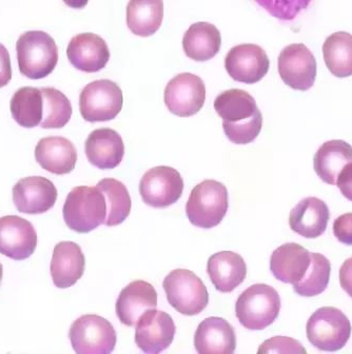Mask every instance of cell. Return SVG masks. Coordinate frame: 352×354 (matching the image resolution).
<instances>
[{"mask_svg": "<svg viewBox=\"0 0 352 354\" xmlns=\"http://www.w3.org/2000/svg\"><path fill=\"white\" fill-rule=\"evenodd\" d=\"M164 19L163 0H130L127 7V25L142 37L156 34Z\"/></svg>", "mask_w": 352, "mask_h": 354, "instance_id": "obj_28", "label": "cell"}, {"mask_svg": "<svg viewBox=\"0 0 352 354\" xmlns=\"http://www.w3.org/2000/svg\"><path fill=\"white\" fill-rule=\"evenodd\" d=\"M163 287L169 304L180 315H200L208 306L206 286L192 271L175 269L165 277Z\"/></svg>", "mask_w": 352, "mask_h": 354, "instance_id": "obj_6", "label": "cell"}, {"mask_svg": "<svg viewBox=\"0 0 352 354\" xmlns=\"http://www.w3.org/2000/svg\"><path fill=\"white\" fill-rule=\"evenodd\" d=\"M206 100V86L202 78L182 73L170 80L165 88V104L174 115L189 118L202 110Z\"/></svg>", "mask_w": 352, "mask_h": 354, "instance_id": "obj_11", "label": "cell"}, {"mask_svg": "<svg viewBox=\"0 0 352 354\" xmlns=\"http://www.w3.org/2000/svg\"><path fill=\"white\" fill-rule=\"evenodd\" d=\"M331 273V263L321 253H311L309 268L293 289L301 297H311L321 295L327 288Z\"/></svg>", "mask_w": 352, "mask_h": 354, "instance_id": "obj_32", "label": "cell"}, {"mask_svg": "<svg viewBox=\"0 0 352 354\" xmlns=\"http://www.w3.org/2000/svg\"><path fill=\"white\" fill-rule=\"evenodd\" d=\"M194 346L201 354H232L237 348L234 328L222 317H208L197 327Z\"/></svg>", "mask_w": 352, "mask_h": 354, "instance_id": "obj_20", "label": "cell"}, {"mask_svg": "<svg viewBox=\"0 0 352 354\" xmlns=\"http://www.w3.org/2000/svg\"><path fill=\"white\" fill-rule=\"evenodd\" d=\"M329 218L325 202L317 197H306L291 210L289 226L305 239H317L325 232Z\"/></svg>", "mask_w": 352, "mask_h": 354, "instance_id": "obj_23", "label": "cell"}, {"mask_svg": "<svg viewBox=\"0 0 352 354\" xmlns=\"http://www.w3.org/2000/svg\"><path fill=\"white\" fill-rule=\"evenodd\" d=\"M259 354L263 353H297L306 354L305 348L297 339L287 337H275L267 339L259 346Z\"/></svg>", "mask_w": 352, "mask_h": 354, "instance_id": "obj_35", "label": "cell"}, {"mask_svg": "<svg viewBox=\"0 0 352 354\" xmlns=\"http://www.w3.org/2000/svg\"><path fill=\"white\" fill-rule=\"evenodd\" d=\"M214 109L223 120V129L230 142L247 145L257 140L263 127V116L254 98L241 88L219 94Z\"/></svg>", "mask_w": 352, "mask_h": 354, "instance_id": "obj_1", "label": "cell"}, {"mask_svg": "<svg viewBox=\"0 0 352 354\" xmlns=\"http://www.w3.org/2000/svg\"><path fill=\"white\" fill-rule=\"evenodd\" d=\"M37 247V233L27 219L16 215L0 218V253L14 259H29Z\"/></svg>", "mask_w": 352, "mask_h": 354, "instance_id": "obj_15", "label": "cell"}, {"mask_svg": "<svg viewBox=\"0 0 352 354\" xmlns=\"http://www.w3.org/2000/svg\"><path fill=\"white\" fill-rule=\"evenodd\" d=\"M3 267L1 263H0V285H1V281H3Z\"/></svg>", "mask_w": 352, "mask_h": 354, "instance_id": "obj_41", "label": "cell"}, {"mask_svg": "<svg viewBox=\"0 0 352 354\" xmlns=\"http://www.w3.org/2000/svg\"><path fill=\"white\" fill-rule=\"evenodd\" d=\"M207 272L217 291L230 293L246 279L247 265L237 253L222 251L208 259Z\"/></svg>", "mask_w": 352, "mask_h": 354, "instance_id": "obj_25", "label": "cell"}, {"mask_svg": "<svg viewBox=\"0 0 352 354\" xmlns=\"http://www.w3.org/2000/svg\"><path fill=\"white\" fill-rule=\"evenodd\" d=\"M228 207L226 186L216 180H206L191 191L186 205V214L193 226L211 229L221 224Z\"/></svg>", "mask_w": 352, "mask_h": 354, "instance_id": "obj_5", "label": "cell"}, {"mask_svg": "<svg viewBox=\"0 0 352 354\" xmlns=\"http://www.w3.org/2000/svg\"><path fill=\"white\" fill-rule=\"evenodd\" d=\"M311 261V253L301 245L284 243L271 255L270 270L281 283L295 285L303 279Z\"/></svg>", "mask_w": 352, "mask_h": 354, "instance_id": "obj_24", "label": "cell"}, {"mask_svg": "<svg viewBox=\"0 0 352 354\" xmlns=\"http://www.w3.org/2000/svg\"><path fill=\"white\" fill-rule=\"evenodd\" d=\"M340 283L343 290L352 297V257L346 259L340 269Z\"/></svg>", "mask_w": 352, "mask_h": 354, "instance_id": "obj_39", "label": "cell"}, {"mask_svg": "<svg viewBox=\"0 0 352 354\" xmlns=\"http://www.w3.org/2000/svg\"><path fill=\"white\" fill-rule=\"evenodd\" d=\"M16 51L20 73L30 80L47 77L58 62L55 40L44 31H29L20 35Z\"/></svg>", "mask_w": 352, "mask_h": 354, "instance_id": "obj_2", "label": "cell"}, {"mask_svg": "<svg viewBox=\"0 0 352 354\" xmlns=\"http://www.w3.org/2000/svg\"><path fill=\"white\" fill-rule=\"evenodd\" d=\"M281 311V297L275 288L255 283L239 295L235 315L246 329L263 330L275 323Z\"/></svg>", "mask_w": 352, "mask_h": 354, "instance_id": "obj_4", "label": "cell"}, {"mask_svg": "<svg viewBox=\"0 0 352 354\" xmlns=\"http://www.w3.org/2000/svg\"><path fill=\"white\" fill-rule=\"evenodd\" d=\"M14 120L24 128H35L44 118V98L40 88L24 86L18 88L10 102Z\"/></svg>", "mask_w": 352, "mask_h": 354, "instance_id": "obj_29", "label": "cell"}, {"mask_svg": "<svg viewBox=\"0 0 352 354\" xmlns=\"http://www.w3.org/2000/svg\"><path fill=\"white\" fill-rule=\"evenodd\" d=\"M96 186L106 198V216L104 225L114 227L122 224L130 215L132 207L127 187L115 178H104Z\"/></svg>", "mask_w": 352, "mask_h": 354, "instance_id": "obj_31", "label": "cell"}, {"mask_svg": "<svg viewBox=\"0 0 352 354\" xmlns=\"http://www.w3.org/2000/svg\"><path fill=\"white\" fill-rule=\"evenodd\" d=\"M57 199V189L46 177L21 178L13 187V202L19 212L41 214L53 208Z\"/></svg>", "mask_w": 352, "mask_h": 354, "instance_id": "obj_16", "label": "cell"}, {"mask_svg": "<svg viewBox=\"0 0 352 354\" xmlns=\"http://www.w3.org/2000/svg\"><path fill=\"white\" fill-rule=\"evenodd\" d=\"M69 337L77 354L111 353L118 341L112 324L96 315L78 317L70 327Z\"/></svg>", "mask_w": 352, "mask_h": 354, "instance_id": "obj_8", "label": "cell"}, {"mask_svg": "<svg viewBox=\"0 0 352 354\" xmlns=\"http://www.w3.org/2000/svg\"><path fill=\"white\" fill-rule=\"evenodd\" d=\"M35 160L42 169L52 174H69L75 169L77 151L67 138L50 136L38 142Z\"/></svg>", "mask_w": 352, "mask_h": 354, "instance_id": "obj_22", "label": "cell"}, {"mask_svg": "<svg viewBox=\"0 0 352 354\" xmlns=\"http://www.w3.org/2000/svg\"><path fill=\"white\" fill-rule=\"evenodd\" d=\"M337 186L339 187L342 194L352 202V162L348 164L340 173Z\"/></svg>", "mask_w": 352, "mask_h": 354, "instance_id": "obj_38", "label": "cell"}, {"mask_svg": "<svg viewBox=\"0 0 352 354\" xmlns=\"http://www.w3.org/2000/svg\"><path fill=\"white\" fill-rule=\"evenodd\" d=\"M277 64L279 76L287 86L297 91L313 88L317 77V60L305 44H293L284 48Z\"/></svg>", "mask_w": 352, "mask_h": 354, "instance_id": "obj_12", "label": "cell"}, {"mask_svg": "<svg viewBox=\"0 0 352 354\" xmlns=\"http://www.w3.org/2000/svg\"><path fill=\"white\" fill-rule=\"evenodd\" d=\"M222 46L219 29L209 22H196L190 26L184 38L185 54L195 62H207L214 57Z\"/></svg>", "mask_w": 352, "mask_h": 354, "instance_id": "obj_27", "label": "cell"}, {"mask_svg": "<svg viewBox=\"0 0 352 354\" xmlns=\"http://www.w3.org/2000/svg\"><path fill=\"white\" fill-rule=\"evenodd\" d=\"M70 64L86 73H95L104 69L110 59L106 42L93 33H82L70 40L67 49Z\"/></svg>", "mask_w": 352, "mask_h": 354, "instance_id": "obj_17", "label": "cell"}, {"mask_svg": "<svg viewBox=\"0 0 352 354\" xmlns=\"http://www.w3.org/2000/svg\"><path fill=\"white\" fill-rule=\"evenodd\" d=\"M270 60L257 44H244L233 47L225 58V68L235 82L253 84L268 73Z\"/></svg>", "mask_w": 352, "mask_h": 354, "instance_id": "obj_13", "label": "cell"}, {"mask_svg": "<svg viewBox=\"0 0 352 354\" xmlns=\"http://www.w3.org/2000/svg\"><path fill=\"white\" fill-rule=\"evenodd\" d=\"M333 233L341 243L352 246V213H346L335 219Z\"/></svg>", "mask_w": 352, "mask_h": 354, "instance_id": "obj_36", "label": "cell"}, {"mask_svg": "<svg viewBox=\"0 0 352 354\" xmlns=\"http://www.w3.org/2000/svg\"><path fill=\"white\" fill-rule=\"evenodd\" d=\"M62 1L72 9H84L89 3V0H62Z\"/></svg>", "mask_w": 352, "mask_h": 354, "instance_id": "obj_40", "label": "cell"}, {"mask_svg": "<svg viewBox=\"0 0 352 354\" xmlns=\"http://www.w3.org/2000/svg\"><path fill=\"white\" fill-rule=\"evenodd\" d=\"M326 66L339 78L352 75V35L347 32H337L326 38L323 44Z\"/></svg>", "mask_w": 352, "mask_h": 354, "instance_id": "obj_30", "label": "cell"}, {"mask_svg": "<svg viewBox=\"0 0 352 354\" xmlns=\"http://www.w3.org/2000/svg\"><path fill=\"white\" fill-rule=\"evenodd\" d=\"M84 148L90 164L100 170L115 169L124 158V140L113 129H96L86 138Z\"/></svg>", "mask_w": 352, "mask_h": 354, "instance_id": "obj_19", "label": "cell"}, {"mask_svg": "<svg viewBox=\"0 0 352 354\" xmlns=\"http://www.w3.org/2000/svg\"><path fill=\"white\" fill-rule=\"evenodd\" d=\"M352 162V147L341 140L326 142L315 155L313 167L317 176L326 184L337 186L340 173Z\"/></svg>", "mask_w": 352, "mask_h": 354, "instance_id": "obj_26", "label": "cell"}, {"mask_svg": "<svg viewBox=\"0 0 352 354\" xmlns=\"http://www.w3.org/2000/svg\"><path fill=\"white\" fill-rule=\"evenodd\" d=\"M44 98V118L40 127L42 129L64 128L72 116V104L69 98L55 88H41Z\"/></svg>", "mask_w": 352, "mask_h": 354, "instance_id": "obj_33", "label": "cell"}, {"mask_svg": "<svg viewBox=\"0 0 352 354\" xmlns=\"http://www.w3.org/2000/svg\"><path fill=\"white\" fill-rule=\"evenodd\" d=\"M124 95L118 84L109 80H95L84 86L80 96V111L86 122H109L122 109Z\"/></svg>", "mask_w": 352, "mask_h": 354, "instance_id": "obj_9", "label": "cell"}, {"mask_svg": "<svg viewBox=\"0 0 352 354\" xmlns=\"http://www.w3.org/2000/svg\"><path fill=\"white\" fill-rule=\"evenodd\" d=\"M306 333L309 343L317 349L337 351L349 341L351 324L337 308L322 307L308 319Z\"/></svg>", "mask_w": 352, "mask_h": 354, "instance_id": "obj_7", "label": "cell"}, {"mask_svg": "<svg viewBox=\"0 0 352 354\" xmlns=\"http://www.w3.org/2000/svg\"><path fill=\"white\" fill-rule=\"evenodd\" d=\"M136 326V343L145 353L156 354L166 350L176 332L172 317L156 309L147 310Z\"/></svg>", "mask_w": 352, "mask_h": 354, "instance_id": "obj_14", "label": "cell"}, {"mask_svg": "<svg viewBox=\"0 0 352 354\" xmlns=\"http://www.w3.org/2000/svg\"><path fill=\"white\" fill-rule=\"evenodd\" d=\"M11 80V58L7 48L0 44V88L8 86Z\"/></svg>", "mask_w": 352, "mask_h": 354, "instance_id": "obj_37", "label": "cell"}, {"mask_svg": "<svg viewBox=\"0 0 352 354\" xmlns=\"http://www.w3.org/2000/svg\"><path fill=\"white\" fill-rule=\"evenodd\" d=\"M184 180L171 167L160 166L145 173L140 183L142 202L153 208L172 206L182 197Z\"/></svg>", "mask_w": 352, "mask_h": 354, "instance_id": "obj_10", "label": "cell"}, {"mask_svg": "<svg viewBox=\"0 0 352 354\" xmlns=\"http://www.w3.org/2000/svg\"><path fill=\"white\" fill-rule=\"evenodd\" d=\"M158 307L156 288L145 281H134L120 291L116 301V315L120 323L129 327L136 325L147 310Z\"/></svg>", "mask_w": 352, "mask_h": 354, "instance_id": "obj_18", "label": "cell"}, {"mask_svg": "<svg viewBox=\"0 0 352 354\" xmlns=\"http://www.w3.org/2000/svg\"><path fill=\"white\" fill-rule=\"evenodd\" d=\"M64 223L77 233H89L104 224L106 216V198L96 187L72 189L62 208Z\"/></svg>", "mask_w": 352, "mask_h": 354, "instance_id": "obj_3", "label": "cell"}, {"mask_svg": "<svg viewBox=\"0 0 352 354\" xmlns=\"http://www.w3.org/2000/svg\"><path fill=\"white\" fill-rule=\"evenodd\" d=\"M265 11L281 21H293L306 11L313 0H254Z\"/></svg>", "mask_w": 352, "mask_h": 354, "instance_id": "obj_34", "label": "cell"}, {"mask_svg": "<svg viewBox=\"0 0 352 354\" xmlns=\"http://www.w3.org/2000/svg\"><path fill=\"white\" fill-rule=\"evenodd\" d=\"M86 259L80 245L73 241H60L56 245L51 261L54 285L67 289L75 285L84 273Z\"/></svg>", "mask_w": 352, "mask_h": 354, "instance_id": "obj_21", "label": "cell"}]
</instances>
